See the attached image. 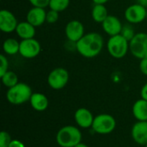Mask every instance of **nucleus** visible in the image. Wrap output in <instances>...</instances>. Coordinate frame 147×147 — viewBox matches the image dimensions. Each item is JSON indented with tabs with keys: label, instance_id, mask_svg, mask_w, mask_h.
Returning <instances> with one entry per match:
<instances>
[{
	"label": "nucleus",
	"instance_id": "nucleus-1",
	"mask_svg": "<svg viewBox=\"0 0 147 147\" xmlns=\"http://www.w3.org/2000/svg\"><path fill=\"white\" fill-rule=\"evenodd\" d=\"M104 46L102 34L96 32L84 34L77 42V52L84 58L92 59L100 54Z\"/></svg>",
	"mask_w": 147,
	"mask_h": 147
},
{
	"label": "nucleus",
	"instance_id": "nucleus-2",
	"mask_svg": "<svg viewBox=\"0 0 147 147\" xmlns=\"http://www.w3.org/2000/svg\"><path fill=\"white\" fill-rule=\"evenodd\" d=\"M56 140L59 146L75 147L82 141V134L74 126H65L59 130Z\"/></svg>",
	"mask_w": 147,
	"mask_h": 147
},
{
	"label": "nucleus",
	"instance_id": "nucleus-3",
	"mask_svg": "<svg viewBox=\"0 0 147 147\" xmlns=\"http://www.w3.org/2000/svg\"><path fill=\"white\" fill-rule=\"evenodd\" d=\"M33 92L29 85L25 83H18L8 89L6 97L9 102L14 105H20L30 100Z\"/></svg>",
	"mask_w": 147,
	"mask_h": 147
},
{
	"label": "nucleus",
	"instance_id": "nucleus-4",
	"mask_svg": "<svg viewBox=\"0 0 147 147\" xmlns=\"http://www.w3.org/2000/svg\"><path fill=\"white\" fill-rule=\"evenodd\" d=\"M107 50L113 58L122 59L129 50V41L121 34L110 36L107 41Z\"/></svg>",
	"mask_w": 147,
	"mask_h": 147
},
{
	"label": "nucleus",
	"instance_id": "nucleus-5",
	"mask_svg": "<svg viewBox=\"0 0 147 147\" xmlns=\"http://www.w3.org/2000/svg\"><path fill=\"white\" fill-rule=\"evenodd\" d=\"M116 127L115 118L108 114H101L94 118L92 129L99 134H109L112 133Z\"/></svg>",
	"mask_w": 147,
	"mask_h": 147
},
{
	"label": "nucleus",
	"instance_id": "nucleus-6",
	"mask_svg": "<svg viewBox=\"0 0 147 147\" xmlns=\"http://www.w3.org/2000/svg\"><path fill=\"white\" fill-rule=\"evenodd\" d=\"M129 50L132 55L139 59L147 58V34L137 33L129 41Z\"/></svg>",
	"mask_w": 147,
	"mask_h": 147
},
{
	"label": "nucleus",
	"instance_id": "nucleus-7",
	"mask_svg": "<svg viewBox=\"0 0 147 147\" xmlns=\"http://www.w3.org/2000/svg\"><path fill=\"white\" fill-rule=\"evenodd\" d=\"M69 81V72L66 69L58 67L53 69L47 77L48 85L53 90L63 89Z\"/></svg>",
	"mask_w": 147,
	"mask_h": 147
},
{
	"label": "nucleus",
	"instance_id": "nucleus-8",
	"mask_svg": "<svg viewBox=\"0 0 147 147\" xmlns=\"http://www.w3.org/2000/svg\"><path fill=\"white\" fill-rule=\"evenodd\" d=\"M40 51L41 46L34 38L22 40L20 41L19 53L25 59H34L40 54Z\"/></svg>",
	"mask_w": 147,
	"mask_h": 147
},
{
	"label": "nucleus",
	"instance_id": "nucleus-9",
	"mask_svg": "<svg viewBox=\"0 0 147 147\" xmlns=\"http://www.w3.org/2000/svg\"><path fill=\"white\" fill-rule=\"evenodd\" d=\"M125 18L131 24L140 23L146 18V8L137 3H134L126 9Z\"/></svg>",
	"mask_w": 147,
	"mask_h": 147
},
{
	"label": "nucleus",
	"instance_id": "nucleus-10",
	"mask_svg": "<svg viewBox=\"0 0 147 147\" xmlns=\"http://www.w3.org/2000/svg\"><path fill=\"white\" fill-rule=\"evenodd\" d=\"M18 22L15 15L7 9L0 11V30L5 34H9L16 31Z\"/></svg>",
	"mask_w": 147,
	"mask_h": 147
},
{
	"label": "nucleus",
	"instance_id": "nucleus-11",
	"mask_svg": "<svg viewBox=\"0 0 147 147\" xmlns=\"http://www.w3.org/2000/svg\"><path fill=\"white\" fill-rule=\"evenodd\" d=\"M65 34L67 40L78 42L84 35V27L80 21H70L65 28Z\"/></svg>",
	"mask_w": 147,
	"mask_h": 147
},
{
	"label": "nucleus",
	"instance_id": "nucleus-12",
	"mask_svg": "<svg viewBox=\"0 0 147 147\" xmlns=\"http://www.w3.org/2000/svg\"><path fill=\"white\" fill-rule=\"evenodd\" d=\"M102 27L103 31L110 37L116 34H120L122 30L123 25L118 17L112 15H109L108 17L102 22Z\"/></svg>",
	"mask_w": 147,
	"mask_h": 147
},
{
	"label": "nucleus",
	"instance_id": "nucleus-13",
	"mask_svg": "<svg viewBox=\"0 0 147 147\" xmlns=\"http://www.w3.org/2000/svg\"><path fill=\"white\" fill-rule=\"evenodd\" d=\"M26 21L35 28L40 27L47 22V11L43 8L33 7L28 11Z\"/></svg>",
	"mask_w": 147,
	"mask_h": 147
},
{
	"label": "nucleus",
	"instance_id": "nucleus-14",
	"mask_svg": "<svg viewBox=\"0 0 147 147\" xmlns=\"http://www.w3.org/2000/svg\"><path fill=\"white\" fill-rule=\"evenodd\" d=\"M132 137L134 140L140 145H147V121H137L132 128Z\"/></svg>",
	"mask_w": 147,
	"mask_h": 147
},
{
	"label": "nucleus",
	"instance_id": "nucleus-15",
	"mask_svg": "<svg viewBox=\"0 0 147 147\" xmlns=\"http://www.w3.org/2000/svg\"><path fill=\"white\" fill-rule=\"evenodd\" d=\"M75 121L77 124L83 128H89L92 127L94 117L91 114V112L85 109V108H80L78 109L74 115Z\"/></svg>",
	"mask_w": 147,
	"mask_h": 147
},
{
	"label": "nucleus",
	"instance_id": "nucleus-16",
	"mask_svg": "<svg viewBox=\"0 0 147 147\" xmlns=\"http://www.w3.org/2000/svg\"><path fill=\"white\" fill-rule=\"evenodd\" d=\"M16 33L17 36L22 40L32 39L35 35V27L29 23L28 21L21 22L16 27Z\"/></svg>",
	"mask_w": 147,
	"mask_h": 147
},
{
	"label": "nucleus",
	"instance_id": "nucleus-17",
	"mask_svg": "<svg viewBox=\"0 0 147 147\" xmlns=\"http://www.w3.org/2000/svg\"><path fill=\"white\" fill-rule=\"evenodd\" d=\"M31 107L36 111H44L47 109L49 102L47 97L42 93H33L29 100Z\"/></svg>",
	"mask_w": 147,
	"mask_h": 147
},
{
	"label": "nucleus",
	"instance_id": "nucleus-18",
	"mask_svg": "<svg viewBox=\"0 0 147 147\" xmlns=\"http://www.w3.org/2000/svg\"><path fill=\"white\" fill-rule=\"evenodd\" d=\"M133 114L139 121H147V101L140 99L133 106Z\"/></svg>",
	"mask_w": 147,
	"mask_h": 147
},
{
	"label": "nucleus",
	"instance_id": "nucleus-19",
	"mask_svg": "<svg viewBox=\"0 0 147 147\" xmlns=\"http://www.w3.org/2000/svg\"><path fill=\"white\" fill-rule=\"evenodd\" d=\"M109 13L108 9L105 7L104 4H95L92 11H91V16L92 19L98 23H102V22L108 17Z\"/></svg>",
	"mask_w": 147,
	"mask_h": 147
},
{
	"label": "nucleus",
	"instance_id": "nucleus-20",
	"mask_svg": "<svg viewBox=\"0 0 147 147\" xmlns=\"http://www.w3.org/2000/svg\"><path fill=\"white\" fill-rule=\"evenodd\" d=\"M20 42L14 38H8L3 43V50L7 55H16L19 53Z\"/></svg>",
	"mask_w": 147,
	"mask_h": 147
},
{
	"label": "nucleus",
	"instance_id": "nucleus-21",
	"mask_svg": "<svg viewBox=\"0 0 147 147\" xmlns=\"http://www.w3.org/2000/svg\"><path fill=\"white\" fill-rule=\"evenodd\" d=\"M0 78H1L3 84L5 87H7L8 89L11 88L18 84V77L14 71H8L5 74H3Z\"/></svg>",
	"mask_w": 147,
	"mask_h": 147
},
{
	"label": "nucleus",
	"instance_id": "nucleus-22",
	"mask_svg": "<svg viewBox=\"0 0 147 147\" xmlns=\"http://www.w3.org/2000/svg\"><path fill=\"white\" fill-rule=\"evenodd\" d=\"M70 5V0H50L49 8L50 9L55 10L57 12H61L65 10Z\"/></svg>",
	"mask_w": 147,
	"mask_h": 147
},
{
	"label": "nucleus",
	"instance_id": "nucleus-23",
	"mask_svg": "<svg viewBox=\"0 0 147 147\" xmlns=\"http://www.w3.org/2000/svg\"><path fill=\"white\" fill-rule=\"evenodd\" d=\"M121 34L122 36H124L128 41H130L134 37L136 33L134 32V29L133 28V27L131 25H124L122 28V30L121 32Z\"/></svg>",
	"mask_w": 147,
	"mask_h": 147
},
{
	"label": "nucleus",
	"instance_id": "nucleus-24",
	"mask_svg": "<svg viewBox=\"0 0 147 147\" xmlns=\"http://www.w3.org/2000/svg\"><path fill=\"white\" fill-rule=\"evenodd\" d=\"M11 141L12 140L7 132L2 131L0 133V147H9Z\"/></svg>",
	"mask_w": 147,
	"mask_h": 147
},
{
	"label": "nucleus",
	"instance_id": "nucleus-25",
	"mask_svg": "<svg viewBox=\"0 0 147 147\" xmlns=\"http://www.w3.org/2000/svg\"><path fill=\"white\" fill-rule=\"evenodd\" d=\"M0 62H1V65H0V77H2L3 74H5L8 71V68H9V61L7 57L4 54H1L0 55Z\"/></svg>",
	"mask_w": 147,
	"mask_h": 147
},
{
	"label": "nucleus",
	"instance_id": "nucleus-26",
	"mask_svg": "<svg viewBox=\"0 0 147 147\" xmlns=\"http://www.w3.org/2000/svg\"><path fill=\"white\" fill-rule=\"evenodd\" d=\"M59 12L55 11V10H53V9H50L49 11L47 12V22L48 23H55L58 20H59Z\"/></svg>",
	"mask_w": 147,
	"mask_h": 147
},
{
	"label": "nucleus",
	"instance_id": "nucleus-27",
	"mask_svg": "<svg viewBox=\"0 0 147 147\" xmlns=\"http://www.w3.org/2000/svg\"><path fill=\"white\" fill-rule=\"evenodd\" d=\"M28 1L33 7H39L43 9L49 6V3H50V0H28Z\"/></svg>",
	"mask_w": 147,
	"mask_h": 147
},
{
	"label": "nucleus",
	"instance_id": "nucleus-28",
	"mask_svg": "<svg viewBox=\"0 0 147 147\" xmlns=\"http://www.w3.org/2000/svg\"><path fill=\"white\" fill-rule=\"evenodd\" d=\"M65 47L68 51H71H71H75V50H77V42H74V41L67 40V41L65 44Z\"/></svg>",
	"mask_w": 147,
	"mask_h": 147
},
{
	"label": "nucleus",
	"instance_id": "nucleus-29",
	"mask_svg": "<svg viewBox=\"0 0 147 147\" xmlns=\"http://www.w3.org/2000/svg\"><path fill=\"white\" fill-rule=\"evenodd\" d=\"M140 71H141L144 75L147 76V58L143 59H140Z\"/></svg>",
	"mask_w": 147,
	"mask_h": 147
},
{
	"label": "nucleus",
	"instance_id": "nucleus-30",
	"mask_svg": "<svg viewBox=\"0 0 147 147\" xmlns=\"http://www.w3.org/2000/svg\"><path fill=\"white\" fill-rule=\"evenodd\" d=\"M9 147H25L22 142H21L20 140H12L10 145Z\"/></svg>",
	"mask_w": 147,
	"mask_h": 147
},
{
	"label": "nucleus",
	"instance_id": "nucleus-31",
	"mask_svg": "<svg viewBox=\"0 0 147 147\" xmlns=\"http://www.w3.org/2000/svg\"><path fill=\"white\" fill-rule=\"evenodd\" d=\"M140 95H141V98L147 101V83L142 87L141 91H140Z\"/></svg>",
	"mask_w": 147,
	"mask_h": 147
},
{
	"label": "nucleus",
	"instance_id": "nucleus-32",
	"mask_svg": "<svg viewBox=\"0 0 147 147\" xmlns=\"http://www.w3.org/2000/svg\"><path fill=\"white\" fill-rule=\"evenodd\" d=\"M95 4H105L109 0H92Z\"/></svg>",
	"mask_w": 147,
	"mask_h": 147
},
{
	"label": "nucleus",
	"instance_id": "nucleus-33",
	"mask_svg": "<svg viewBox=\"0 0 147 147\" xmlns=\"http://www.w3.org/2000/svg\"><path fill=\"white\" fill-rule=\"evenodd\" d=\"M136 1H137V3L147 8V0H136Z\"/></svg>",
	"mask_w": 147,
	"mask_h": 147
},
{
	"label": "nucleus",
	"instance_id": "nucleus-34",
	"mask_svg": "<svg viewBox=\"0 0 147 147\" xmlns=\"http://www.w3.org/2000/svg\"><path fill=\"white\" fill-rule=\"evenodd\" d=\"M75 147H89L87 145H85V144H84V143H82V142H80L79 144H78L77 146Z\"/></svg>",
	"mask_w": 147,
	"mask_h": 147
},
{
	"label": "nucleus",
	"instance_id": "nucleus-35",
	"mask_svg": "<svg viewBox=\"0 0 147 147\" xmlns=\"http://www.w3.org/2000/svg\"><path fill=\"white\" fill-rule=\"evenodd\" d=\"M146 20L147 21V8H146Z\"/></svg>",
	"mask_w": 147,
	"mask_h": 147
},
{
	"label": "nucleus",
	"instance_id": "nucleus-36",
	"mask_svg": "<svg viewBox=\"0 0 147 147\" xmlns=\"http://www.w3.org/2000/svg\"><path fill=\"white\" fill-rule=\"evenodd\" d=\"M146 146V147H147V145H146V146Z\"/></svg>",
	"mask_w": 147,
	"mask_h": 147
}]
</instances>
